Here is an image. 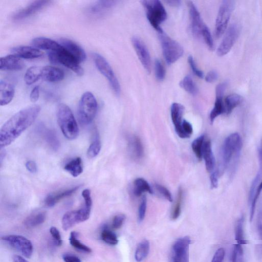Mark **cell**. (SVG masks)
Returning a JSON list of instances; mask_svg holds the SVG:
<instances>
[{"label":"cell","instance_id":"1","mask_svg":"<svg viewBox=\"0 0 262 262\" xmlns=\"http://www.w3.org/2000/svg\"><path fill=\"white\" fill-rule=\"evenodd\" d=\"M40 111L39 105H31L20 110L9 119L0 130L1 148L9 145L27 129L34 122Z\"/></svg>","mask_w":262,"mask_h":262},{"label":"cell","instance_id":"2","mask_svg":"<svg viewBox=\"0 0 262 262\" xmlns=\"http://www.w3.org/2000/svg\"><path fill=\"white\" fill-rule=\"evenodd\" d=\"M242 147V139L237 133H232L226 137L221 150L220 164L217 169L219 176L229 168L233 172L239 159Z\"/></svg>","mask_w":262,"mask_h":262},{"label":"cell","instance_id":"3","mask_svg":"<svg viewBox=\"0 0 262 262\" xmlns=\"http://www.w3.org/2000/svg\"><path fill=\"white\" fill-rule=\"evenodd\" d=\"M58 124L64 136L69 140H74L78 135L77 122L70 107L64 103L58 105L56 111Z\"/></svg>","mask_w":262,"mask_h":262},{"label":"cell","instance_id":"4","mask_svg":"<svg viewBox=\"0 0 262 262\" xmlns=\"http://www.w3.org/2000/svg\"><path fill=\"white\" fill-rule=\"evenodd\" d=\"M97 102L94 95L86 92L81 96L78 107V116L80 123L84 125L91 123L97 111Z\"/></svg>","mask_w":262,"mask_h":262},{"label":"cell","instance_id":"5","mask_svg":"<svg viewBox=\"0 0 262 262\" xmlns=\"http://www.w3.org/2000/svg\"><path fill=\"white\" fill-rule=\"evenodd\" d=\"M144 7L147 18L151 25L158 32L161 31L162 29L160 25L163 23L167 18L166 11L159 0H143L141 1Z\"/></svg>","mask_w":262,"mask_h":262},{"label":"cell","instance_id":"6","mask_svg":"<svg viewBox=\"0 0 262 262\" xmlns=\"http://www.w3.org/2000/svg\"><path fill=\"white\" fill-rule=\"evenodd\" d=\"M158 35L165 61L168 64L174 63L183 55V48L179 42L165 34L163 30L158 32Z\"/></svg>","mask_w":262,"mask_h":262},{"label":"cell","instance_id":"7","mask_svg":"<svg viewBox=\"0 0 262 262\" xmlns=\"http://www.w3.org/2000/svg\"><path fill=\"white\" fill-rule=\"evenodd\" d=\"M48 57L51 63L61 64L70 69L78 76H82L84 70L80 63L62 47L56 51H49Z\"/></svg>","mask_w":262,"mask_h":262},{"label":"cell","instance_id":"8","mask_svg":"<svg viewBox=\"0 0 262 262\" xmlns=\"http://www.w3.org/2000/svg\"><path fill=\"white\" fill-rule=\"evenodd\" d=\"M234 6V1L230 0L223 1L221 4L215 23L214 35L216 38L221 37L226 30Z\"/></svg>","mask_w":262,"mask_h":262},{"label":"cell","instance_id":"9","mask_svg":"<svg viewBox=\"0 0 262 262\" xmlns=\"http://www.w3.org/2000/svg\"><path fill=\"white\" fill-rule=\"evenodd\" d=\"M92 57L98 71L108 80L112 90L116 95L120 93V85L111 66L106 59L100 54L94 53Z\"/></svg>","mask_w":262,"mask_h":262},{"label":"cell","instance_id":"10","mask_svg":"<svg viewBox=\"0 0 262 262\" xmlns=\"http://www.w3.org/2000/svg\"><path fill=\"white\" fill-rule=\"evenodd\" d=\"M92 206L84 204L82 207L78 210L66 212L61 220L62 228L67 230L76 224L84 222L90 216Z\"/></svg>","mask_w":262,"mask_h":262},{"label":"cell","instance_id":"11","mask_svg":"<svg viewBox=\"0 0 262 262\" xmlns=\"http://www.w3.org/2000/svg\"><path fill=\"white\" fill-rule=\"evenodd\" d=\"M2 239L26 257L30 258L31 256L33 250V245L26 237L18 235H7L2 236Z\"/></svg>","mask_w":262,"mask_h":262},{"label":"cell","instance_id":"12","mask_svg":"<svg viewBox=\"0 0 262 262\" xmlns=\"http://www.w3.org/2000/svg\"><path fill=\"white\" fill-rule=\"evenodd\" d=\"M240 31L238 24L234 23L230 26L217 49L216 54L219 56H223L230 51L238 37Z\"/></svg>","mask_w":262,"mask_h":262},{"label":"cell","instance_id":"13","mask_svg":"<svg viewBox=\"0 0 262 262\" xmlns=\"http://www.w3.org/2000/svg\"><path fill=\"white\" fill-rule=\"evenodd\" d=\"M191 239L188 236L179 238L172 246V262H189V246Z\"/></svg>","mask_w":262,"mask_h":262},{"label":"cell","instance_id":"14","mask_svg":"<svg viewBox=\"0 0 262 262\" xmlns=\"http://www.w3.org/2000/svg\"><path fill=\"white\" fill-rule=\"evenodd\" d=\"M50 3L51 1L45 0L34 1L26 7L15 12L12 16V19L18 21L27 18L41 11Z\"/></svg>","mask_w":262,"mask_h":262},{"label":"cell","instance_id":"15","mask_svg":"<svg viewBox=\"0 0 262 262\" xmlns=\"http://www.w3.org/2000/svg\"><path fill=\"white\" fill-rule=\"evenodd\" d=\"M227 86L226 82L219 83L215 88V100L214 106L210 112L209 119L211 123L219 116L225 114V108L224 105V95Z\"/></svg>","mask_w":262,"mask_h":262},{"label":"cell","instance_id":"16","mask_svg":"<svg viewBox=\"0 0 262 262\" xmlns=\"http://www.w3.org/2000/svg\"><path fill=\"white\" fill-rule=\"evenodd\" d=\"M132 45L139 60L148 73L151 72V62L149 52L144 42L138 37L132 38Z\"/></svg>","mask_w":262,"mask_h":262},{"label":"cell","instance_id":"17","mask_svg":"<svg viewBox=\"0 0 262 262\" xmlns=\"http://www.w3.org/2000/svg\"><path fill=\"white\" fill-rule=\"evenodd\" d=\"M188 7L192 34L196 37H202L203 31L206 25L192 2H188Z\"/></svg>","mask_w":262,"mask_h":262},{"label":"cell","instance_id":"18","mask_svg":"<svg viewBox=\"0 0 262 262\" xmlns=\"http://www.w3.org/2000/svg\"><path fill=\"white\" fill-rule=\"evenodd\" d=\"M184 106L179 103H173L170 107V114L172 123L177 135L181 138L190 137L183 130L182 127V117L184 112Z\"/></svg>","mask_w":262,"mask_h":262},{"label":"cell","instance_id":"19","mask_svg":"<svg viewBox=\"0 0 262 262\" xmlns=\"http://www.w3.org/2000/svg\"><path fill=\"white\" fill-rule=\"evenodd\" d=\"M58 42L79 63L83 62L86 59V55L85 51L75 41L68 38H61L59 39Z\"/></svg>","mask_w":262,"mask_h":262},{"label":"cell","instance_id":"20","mask_svg":"<svg viewBox=\"0 0 262 262\" xmlns=\"http://www.w3.org/2000/svg\"><path fill=\"white\" fill-rule=\"evenodd\" d=\"M11 52L13 55L22 59H32L39 58L42 56V52L31 46H19L13 48Z\"/></svg>","mask_w":262,"mask_h":262},{"label":"cell","instance_id":"21","mask_svg":"<svg viewBox=\"0 0 262 262\" xmlns=\"http://www.w3.org/2000/svg\"><path fill=\"white\" fill-rule=\"evenodd\" d=\"M24 67V64L21 59L13 54L1 58L0 69L2 71H17Z\"/></svg>","mask_w":262,"mask_h":262},{"label":"cell","instance_id":"22","mask_svg":"<svg viewBox=\"0 0 262 262\" xmlns=\"http://www.w3.org/2000/svg\"><path fill=\"white\" fill-rule=\"evenodd\" d=\"M15 93V86L13 84L7 79L0 81V104L6 105L12 100Z\"/></svg>","mask_w":262,"mask_h":262},{"label":"cell","instance_id":"23","mask_svg":"<svg viewBox=\"0 0 262 262\" xmlns=\"http://www.w3.org/2000/svg\"><path fill=\"white\" fill-rule=\"evenodd\" d=\"M80 186L81 185H78L71 188L50 193L46 198L45 203L49 207H53L60 200L72 195L79 189Z\"/></svg>","mask_w":262,"mask_h":262},{"label":"cell","instance_id":"24","mask_svg":"<svg viewBox=\"0 0 262 262\" xmlns=\"http://www.w3.org/2000/svg\"><path fill=\"white\" fill-rule=\"evenodd\" d=\"M64 77V72L58 68L50 66L42 67L41 78L46 81L58 82Z\"/></svg>","mask_w":262,"mask_h":262},{"label":"cell","instance_id":"25","mask_svg":"<svg viewBox=\"0 0 262 262\" xmlns=\"http://www.w3.org/2000/svg\"><path fill=\"white\" fill-rule=\"evenodd\" d=\"M117 3L116 1H98L89 7L88 12L92 15L101 16L114 7Z\"/></svg>","mask_w":262,"mask_h":262},{"label":"cell","instance_id":"26","mask_svg":"<svg viewBox=\"0 0 262 262\" xmlns=\"http://www.w3.org/2000/svg\"><path fill=\"white\" fill-rule=\"evenodd\" d=\"M31 44L32 47L39 50H43L49 51H56L62 47L58 42L45 37L34 38L32 39Z\"/></svg>","mask_w":262,"mask_h":262},{"label":"cell","instance_id":"27","mask_svg":"<svg viewBox=\"0 0 262 262\" xmlns=\"http://www.w3.org/2000/svg\"><path fill=\"white\" fill-rule=\"evenodd\" d=\"M202 158L205 161L206 169L211 173L215 170V161L209 139L205 140L202 149Z\"/></svg>","mask_w":262,"mask_h":262},{"label":"cell","instance_id":"28","mask_svg":"<svg viewBox=\"0 0 262 262\" xmlns=\"http://www.w3.org/2000/svg\"><path fill=\"white\" fill-rule=\"evenodd\" d=\"M129 152L135 160H140L144 155V148L140 139L136 136L130 137L128 141Z\"/></svg>","mask_w":262,"mask_h":262},{"label":"cell","instance_id":"29","mask_svg":"<svg viewBox=\"0 0 262 262\" xmlns=\"http://www.w3.org/2000/svg\"><path fill=\"white\" fill-rule=\"evenodd\" d=\"M41 134L48 145L53 150L56 151L60 147V142L55 133L52 129L44 127H39Z\"/></svg>","mask_w":262,"mask_h":262},{"label":"cell","instance_id":"30","mask_svg":"<svg viewBox=\"0 0 262 262\" xmlns=\"http://www.w3.org/2000/svg\"><path fill=\"white\" fill-rule=\"evenodd\" d=\"M64 169L73 177H77L83 171L82 162L80 157H76L69 161L64 166Z\"/></svg>","mask_w":262,"mask_h":262},{"label":"cell","instance_id":"31","mask_svg":"<svg viewBox=\"0 0 262 262\" xmlns=\"http://www.w3.org/2000/svg\"><path fill=\"white\" fill-rule=\"evenodd\" d=\"M225 114L229 115L243 101L242 97L237 94H231L224 99Z\"/></svg>","mask_w":262,"mask_h":262},{"label":"cell","instance_id":"32","mask_svg":"<svg viewBox=\"0 0 262 262\" xmlns=\"http://www.w3.org/2000/svg\"><path fill=\"white\" fill-rule=\"evenodd\" d=\"M46 218L45 212L38 211L27 217L24 221V224L29 228L35 227L42 224L45 221Z\"/></svg>","mask_w":262,"mask_h":262},{"label":"cell","instance_id":"33","mask_svg":"<svg viewBox=\"0 0 262 262\" xmlns=\"http://www.w3.org/2000/svg\"><path fill=\"white\" fill-rule=\"evenodd\" d=\"M41 70L42 67L38 66H32L29 68L24 76L26 83L31 85L41 78Z\"/></svg>","mask_w":262,"mask_h":262},{"label":"cell","instance_id":"34","mask_svg":"<svg viewBox=\"0 0 262 262\" xmlns=\"http://www.w3.org/2000/svg\"><path fill=\"white\" fill-rule=\"evenodd\" d=\"M134 193L136 196H140L144 192L153 193L149 184L143 178L136 179L134 182Z\"/></svg>","mask_w":262,"mask_h":262},{"label":"cell","instance_id":"35","mask_svg":"<svg viewBox=\"0 0 262 262\" xmlns=\"http://www.w3.org/2000/svg\"><path fill=\"white\" fill-rule=\"evenodd\" d=\"M245 217L243 215H241L236 221L235 225V238L237 244L245 245L248 241L245 237L244 231V224Z\"/></svg>","mask_w":262,"mask_h":262},{"label":"cell","instance_id":"36","mask_svg":"<svg viewBox=\"0 0 262 262\" xmlns=\"http://www.w3.org/2000/svg\"><path fill=\"white\" fill-rule=\"evenodd\" d=\"M149 251V243L144 239L138 245L135 253V258L138 262H140L147 256Z\"/></svg>","mask_w":262,"mask_h":262},{"label":"cell","instance_id":"37","mask_svg":"<svg viewBox=\"0 0 262 262\" xmlns=\"http://www.w3.org/2000/svg\"><path fill=\"white\" fill-rule=\"evenodd\" d=\"M78 237V233L75 231H72L70 233L69 241L70 244L76 249L78 251L90 253L92 252V249L83 244L77 238Z\"/></svg>","mask_w":262,"mask_h":262},{"label":"cell","instance_id":"38","mask_svg":"<svg viewBox=\"0 0 262 262\" xmlns=\"http://www.w3.org/2000/svg\"><path fill=\"white\" fill-rule=\"evenodd\" d=\"M180 86L190 94L195 95L198 91L192 77L187 75L180 82Z\"/></svg>","mask_w":262,"mask_h":262},{"label":"cell","instance_id":"39","mask_svg":"<svg viewBox=\"0 0 262 262\" xmlns=\"http://www.w3.org/2000/svg\"><path fill=\"white\" fill-rule=\"evenodd\" d=\"M205 141V136L202 135L195 139L192 143V149L199 161L202 159V149Z\"/></svg>","mask_w":262,"mask_h":262},{"label":"cell","instance_id":"40","mask_svg":"<svg viewBox=\"0 0 262 262\" xmlns=\"http://www.w3.org/2000/svg\"><path fill=\"white\" fill-rule=\"evenodd\" d=\"M101 148V141L97 135L94 140L90 145L88 150L87 156L90 158H93L96 157L99 153Z\"/></svg>","mask_w":262,"mask_h":262},{"label":"cell","instance_id":"41","mask_svg":"<svg viewBox=\"0 0 262 262\" xmlns=\"http://www.w3.org/2000/svg\"><path fill=\"white\" fill-rule=\"evenodd\" d=\"M101 237L105 243L111 245H116L118 243L117 235L107 228L103 229L101 233Z\"/></svg>","mask_w":262,"mask_h":262},{"label":"cell","instance_id":"42","mask_svg":"<svg viewBox=\"0 0 262 262\" xmlns=\"http://www.w3.org/2000/svg\"><path fill=\"white\" fill-rule=\"evenodd\" d=\"M231 262H245L244 250L242 245H234L231 254Z\"/></svg>","mask_w":262,"mask_h":262},{"label":"cell","instance_id":"43","mask_svg":"<svg viewBox=\"0 0 262 262\" xmlns=\"http://www.w3.org/2000/svg\"><path fill=\"white\" fill-rule=\"evenodd\" d=\"M182 200L183 190L181 187H179L177 201L171 213V218L172 220H174L177 219L181 214Z\"/></svg>","mask_w":262,"mask_h":262},{"label":"cell","instance_id":"44","mask_svg":"<svg viewBox=\"0 0 262 262\" xmlns=\"http://www.w3.org/2000/svg\"><path fill=\"white\" fill-rule=\"evenodd\" d=\"M155 73L156 78L159 81H162L165 76V70L162 63L159 59L155 61Z\"/></svg>","mask_w":262,"mask_h":262},{"label":"cell","instance_id":"45","mask_svg":"<svg viewBox=\"0 0 262 262\" xmlns=\"http://www.w3.org/2000/svg\"><path fill=\"white\" fill-rule=\"evenodd\" d=\"M202 38L209 49L213 50L214 49L213 40L210 31L207 26L203 31Z\"/></svg>","mask_w":262,"mask_h":262},{"label":"cell","instance_id":"46","mask_svg":"<svg viewBox=\"0 0 262 262\" xmlns=\"http://www.w3.org/2000/svg\"><path fill=\"white\" fill-rule=\"evenodd\" d=\"M188 62L191 67L192 71L194 74L200 78H203L204 77V73L201 70L198 68L192 56L189 55L188 56Z\"/></svg>","mask_w":262,"mask_h":262},{"label":"cell","instance_id":"47","mask_svg":"<svg viewBox=\"0 0 262 262\" xmlns=\"http://www.w3.org/2000/svg\"><path fill=\"white\" fill-rule=\"evenodd\" d=\"M147 206V200L145 196L142 198L138 210V220L139 222H142L145 217Z\"/></svg>","mask_w":262,"mask_h":262},{"label":"cell","instance_id":"48","mask_svg":"<svg viewBox=\"0 0 262 262\" xmlns=\"http://www.w3.org/2000/svg\"><path fill=\"white\" fill-rule=\"evenodd\" d=\"M50 234L53 238L55 244L60 246L62 245V239L60 232L55 227H51L50 229Z\"/></svg>","mask_w":262,"mask_h":262},{"label":"cell","instance_id":"49","mask_svg":"<svg viewBox=\"0 0 262 262\" xmlns=\"http://www.w3.org/2000/svg\"><path fill=\"white\" fill-rule=\"evenodd\" d=\"M155 187L166 200L169 202H172L171 194L166 187L159 184H156Z\"/></svg>","mask_w":262,"mask_h":262},{"label":"cell","instance_id":"50","mask_svg":"<svg viewBox=\"0 0 262 262\" xmlns=\"http://www.w3.org/2000/svg\"><path fill=\"white\" fill-rule=\"evenodd\" d=\"M125 216L123 214H119L115 215L112 221V226L114 229H119L122 225Z\"/></svg>","mask_w":262,"mask_h":262},{"label":"cell","instance_id":"51","mask_svg":"<svg viewBox=\"0 0 262 262\" xmlns=\"http://www.w3.org/2000/svg\"><path fill=\"white\" fill-rule=\"evenodd\" d=\"M225 255V251L224 248L218 249L212 257L211 262H223Z\"/></svg>","mask_w":262,"mask_h":262},{"label":"cell","instance_id":"52","mask_svg":"<svg viewBox=\"0 0 262 262\" xmlns=\"http://www.w3.org/2000/svg\"><path fill=\"white\" fill-rule=\"evenodd\" d=\"M219 176H220L217 169H215L213 172L211 173L210 180L211 188L214 189L217 187L218 179Z\"/></svg>","mask_w":262,"mask_h":262},{"label":"cell","instance_id":"53","mask_svg":"<svg viewBox=\"0 0 262 262\" xmlns=\"http://www.w3.org/2000/svg\"><path fill=\"white\" fill-rule=\"evenodd\" d=\"M256 226L259 236L262 241V207L260 208L257 214Z\"/></svg>","mask_w":262,"mask_h":262},{"label":"cell","instance_id":"54","mask_svg":"<svg viewBox=\"0 0 262 262\" xmlns=\"http://www.w3.org/2000/svg\"><path fill=\"white\" fill-rule=\"evenodd\" d=\"M218 78V74L215 70L210 71L205 77V81L208 83L215 82Z\"/></svg>","mask_w":262,"mask_h":262},{"label":"cell","instance_id":"55","mask_svg":"<svg viewBox=\"0 0 262 262\" xmlns=\"http://www.w3.org/2000/svg\"><path fill=\"white\" fill-rule=\"evenodd\" d=\"M62 259L64 262H81L78 256L71 253L63 254Z\"/></svg>","mask_w":262,"mask_h":262},{"label":"cell","instance_id":"56","mask_svg":"<svg viewBox=\"0 0 262 262\" xmlns=\"http://www.w3.org/2000/svg\"><path fill=\"white\" fill-rule=\"evenodd\" d=\"M39 97V86L37 85L32 90L30 95V99L32 102H36L38 100Z\"/></svg>","mask_w":262,"mask_h":262},{"label":"cell","instance_id":"57","mask_svg":"<svg viewBox=\"0 0 262 262\" xmlns=\"http://www.w3.org/2000/svg\"><path fill=\"white\" fill-rule=\"evenodd\" d=\"M183 131L190 137L193 132V128L191 124L185 120H183L182 124Z\"/></svg>","mask_w":262,"mask_h":262},{"label":"cell","instance_id":"58","mask_svg":"<svg viewBox=\"0 0 262 262\" xmlns=\"http://www.w3.org/2000/svg\"><path fill=\"white\" fill-rule=\"evenodd\" d=\"M26 169L31 173H35L37 171V166L35 162L32 160L27 161L25 164Z\"/></svg>","mask_w":262,"mask_h":262},{"label":"cell","instance_id":"59","mask_svg":"<svg viewBox=\"0 0 262 262\" xmlns=\"http://www.w3.org/2000/svg\"><path fill=\"white\" fill-rule=\"evenodd\" d=\"M13 260L14 262H28L23 257L17 255L13 256Z\"/></svg>","mask_w":262,"mask_h":262},{"label":"cell","instance_id":"60","mask_svg":"<svg viewBox=\"0 0 262 262\" xmlns=\"http://www.w3.org/2000/svg\"><path fill=\"white\" fill-rule=\"evenodd\" d=\"M165 2L167 4H168L169 5L174 6V7L179 6V5H181V2L180 1H178V0L177 1H174V0L166 1H165Z\"/></svg>","mask_w":262,"mask_h":262},{"label":"cell","instance_id":"61","mask_svg":"<svg viewBox=\"0 0 262 262\" xmlns=\"http://www.w3.org/2000/svg\"><path fill=\"white\" fill-rule=\"evenodd\" d=\"M259 159L260 162V166L262 167V141L260 144V146L259 147Z\"/></svg>","mask_w":262,"mask_h":262},{"label":"cell","instance_id":"62","mask_svg":"<svg viewBox=\"0 0 262 262\" xmlns=\"http://www.w3.org/2000/svg\"><path fill=\"white\" fill-rule=\"evenodd\" d=\"M171 262H172V261H171Z\"/></svg>","mask_w":262,"mask_h":262}]
</instances>
